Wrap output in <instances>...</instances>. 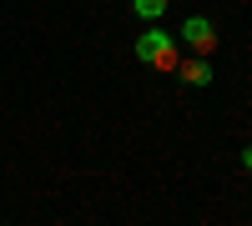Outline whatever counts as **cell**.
I'll list each match as a JSON object with an SVG mask.
<instances>
[{
    "mask_svg": "<svg viewBox=\"0 0 252 226\" xmlns=\"http://www.w3.org/2000/svg\"><path fill=\"white\" fill-rule=\"evenodd\" d=\"M136 60L141 66H157V71H177V35H166L161 25H146L136 35Z\"/></svg>",
    "mask_w": 252,
    "mask_h": 226,
    "instance_id": "obj_1",
    "label": "cell"
},
{
    "mask_svg": "<svg viewBox=\"0 0 252 226\" xmlns=\"http://www.w3.org/2000/svg\"><path fill=\"white\" fill-rule=\"evenodd\" d=\"M177 46H187L192 55H212L217 50V25L207 15H187L182 30H177Z\"/></svg>",
    "mask_w": 252,
    "mask_h": 226,
    "instance_id": "obj_2",
    "label": "cell"
},
{
    "mask_svg": "<svg viewBox=\"0 0 252 226\" xmlns=\"http://www.w3.org/2000/svg\"><path fill=\"white\" fill-rule=\"evenodd\" d=\"M177 75L187 80V86H212V66H207V55H187V60H177Z\"/></svg>",
    "mask_w": 252,
    "mask_h": 226,
    "instance_id": "obj_3",
    "label": "cell"
},
{
    "mask_svg": "<svg viewBox=\"0 0 252 226\" xmlns=\"http://www.w3.org/2000/svg\"><path fill=\"white\" fill-rule=\"evenodd\" d=\"M166 5H172V0H131V10L146 20V25H157V20L166 15Z\"/></svg>",
    "mask_w": 252,
    "mask_h": 226,
    "instance_id": "obj_4",
    "label": "cell"
},
{
    "mask_svg": "<svg viewBox=\"0 0 252 226\" xmlns=\"http://www.w3.org/2000/svg\"><path fill=\"white\" fill-rule=\"evenodd\" d=\"M242 171L252 176V146H242Z\"/></svg>",
    "mask_w": 252,
    "mask_h": 226,
    "instance_id": "obj_5",
    "label": "cell"
}]
</instances>
